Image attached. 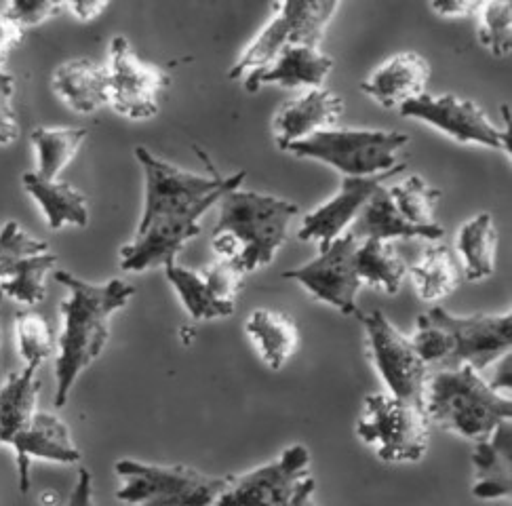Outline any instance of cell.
Wrapping results in <instances>:
<instances>
[{
    "label": "cell",
    "instance_id": "cell-1",
    "mask_svg": "<svg viewBox=\"0 0 512 506\" xmlns=\"http://www.w3.org/2000/svg\"><path fill=\"white\" fill-rule=\"evenodd\" d=\"M53 277L68 289L55 359V405L64 407L78 378L104 353L110 321L135 296V287L123 279L89 283L68 270H55Z\"/></svg>",
    "mask_w": 512,
    "mask_h": 506
},
{
    "label": "cell",
    "instance_id": "cell-2",
    "mask_svg": "<svg viewBox=\"0 0 512 506\" xmlns=\"http://www.w3.org/2000/svg\"><path fill=\"white\" fill-rule=\"evenodd\" d=\"M218 205L213 251L241 277L272 264L287 241L291 220L300 213L293 201L241 188L226 192Z\"/></svg>",
    "mask_w": 512,
    "mask_h": 506
},
{
    "label": "cell",
    "instance_id": "cell-3",
    "mask_svg": "<svg viewBox=\"0 0 512 506\" xmlns=\"http://www.w3.org/2000/svg\"><path fill=\"white\" fill-rule=\"evenodd\" d=\"M422 410L430 424L477 443L512 418V401L494 391L483 374L460 365L428 374Z\"/></svg>",
    "mask_w": 512,
    "mask_h": 506
},
{
    "label": "cell",
    "instance_id": "cell-4",
    "mask_svg": "<svg viewBox=\"0 0 512 506\" xmlns=\"http://www.w3.org/2000/svg\"><path fill=\"white\" fill-rule=\"evenodd\" d=\"M135 157L144 171V209L137 226L152 222H173L201 226L205 213L218 205L226 192L241 188L247 173L239 171L228 178L199 175L159 159L148 148L137 146Z\"/></svg>",
    "mask_w": 512,
    "mask_h": 506
},
{
    "label": "cell",
    "instance_id": "cell-5",
    "mask_svg": "<svg viewBox=\"0 0 512 506\" xmlns=\"http://www.w3.org/2000/svg\"><path fill=\"white\" fill-rule=\"evenodd\" d=\"M116 498L131 506H213L232 475H207L186 464H150L123 458L114 464Z\"/></svg>",
    "mask_w": 512,
    "mask_h": 506
},
{
    "label": "cell",
    "instance_id": "cell-6",
    "mask_svg": "<svg viewBox=\"0 0 512 506\" xmlns=\"http://www.w3.org/2000/svg\"><path fill=\"white\" fill-rule=\"evenodd\" d=\"M407 144L409 138L399 131L333 127L289 144L285 152L298 159L321 161L338 169L344 178H371L403 165L399 152Z\"/></svg>",
    "mask_w": 512,
    "mask_h": 506
},
{
    "label": "cell",
    "instance_id": "cell-7",
    "mask_svg": "<svg viewBox=\"0 0 512 506\" xmlns=\"http://www.w3.org/2000/svg\"><path fill=\"white\" fill-rule=\"evenodd\" d=\"M338 9L340 3L336 0L274 3L268 24L230 68V81H245L247 76L268 68L289 47L319 49L325 30Z\"/></svg>",
    "mask_w": 512,
    "mask_h": 506
},
{
    "label": "cell",
    "instance_id": "cell-8",
    "mask_svg": "<svg viewBox=\"0 0 512 506\" xmlns=\"http://www.w3.org/2000/svg\"><path fill=\"white\" fill-rule=\"evenodd\" d=\"M357 435L384 462H420L428 452L430 422L422 405L373 393L363 401Z\"/></svg>",
    "mask_w": 512,
    "mask_h": 506
},
{
    "label": "cell",
    "instance_id": "cell-9",
    "mask_svg": "<svg viewBox=\"0 0 512 506\" xmlns=\"http://www.w3.org/2000/svg\"><path fill=\"white\" fill-rule=\"evenodd\" d=\"M310 462L306 445H289L274 462L245 475H232L228 488L213 506H293L317 490Z\"/></svg>",
    "mask_w": 512,
    "mask_h": 506
},
{
    "label": "cell",
    "instance_id": "cell-10",
    "mask_svg": "<svg viewBox=\"0 0 512 506\" xmlns=\"http://www.w3.org/2000/svg\"><path fill=\"white\" fill-rule=\"evenodd\" d=\"M435 323L447 344V361L441 369L468 365L483 374L496 361L510 353L512 313L454 315L443 306L424 313Z\"/></svg>",
    "mask_w": 512,
    "mask_h": 506
},
{
    "label": "cell",
    "instance_id": "cell-11",
    "mask_svg": "<svg viewBox=\"0 0 512 506\" xmlns=\"http://www.w3.org/2000/svg\"><path fill=\"white\" fill-rule=\"evenodd\" d=\"M359 321L365 329L369 359L388 388V395L422 405L430 367L420 359L411 340L386 319L382 310L361 313Z\"/></svg>",
    "mask_w": 512,
    "mask_h": 506
},
{
    "label": "cell",
    "instance_id": "cell-12",
    "mask_svg": "<svg viewBox=\"0 0 512 506\" xmlns=\"http://www.w3.org/2000/svg\"><path fill=\"white\" fill-rule=\"evenodd\" d=\"M359 243L352 235H342L321 247L319 256L308 264L285 272V279L300 283L308 294L336 308L344 317H357L361 310L357 306V294L361 279L357 275V249Z\"/></svg>",
    "mask_w": 512,
    "mask_h": 506
},
{
    "label": "cell",
    "instance_id": "cell-13",
    "mask_svg": "<svg viewBox=\"0 0 512 506\" xmlns=\"http://www.w3.org/2000/svg\"><path fill=\"white\" fill-rule=\"evenodd\" d=\"M108 93L112 110L133 121H146L159 112L161 91L169 83V74L142 62L125 36H114L108 57Z\"/></svg>",
    "mask_w": 512,
    "mask_h": 506
},
{
    "label": "cell",
    "instance_id": "cell-14",
    "mask_svg": "<svg viewBox=\"0 0 512 506\" xmlns=\"http://www.w3.org/2000/svg\"><path fill=\"white\" fill-rule=\"evenodd\" d=\"M399 112L407 116V119H418L439 129L460 144H479L510 154L508 129L496 127L479 104L462 100V97L454 93H424L416 97V100L405 102Z\"/></svg>",
    "mask_w": 512,
    "mask_h": 506
},
{
    "label": "cell",
    "instance_id": "cell-15",
    "mask_svg": "<svg viewBox=\"0 0 512 506\" xmlns=\"http://www.w3.org/2000/svg\"><path fill=\"white\" fill-rule=\"evenodd\" d=\"M165 277L194 321L224 319L236 310L241 275L222 260L203 270L184 268L173 260L165 266Z\"/></svg>",
    "mask_w": 512,
    "mask_h": 506
},
{
    "label": "cell",
    "instance_id": "cell-16",
    "mask_svg": "<svg viewBox=\"0 0 512 506\" xmlns=\"http://www.w3.org/2000/svg\"><path fill=\"white\" fill-rule=\"evenodd\" d=\"M403 167L405 163L390 171L371 175V178H342V186L336 197H331L321 207L306 213L298 237L302 241H314L319 243V247H323L346 235L352 222L359 218L361 209L371 199V194L384 186V182H388L392 175H397Z\"/></svg>",
    "mask_w": 512,
    "mask_h": 506
},
{
    "label": "cell",
    "instance_id": "cell-17",
    "mask_svg": "<svg viewBox=\"0 0 512 506\" xmlns=\"http://www.w3.org/2000/svg\"><path fill=\"white\" fill-rule=\"evenodd\" d=\"M11 450L15 452L17 464V488L22 494H28L30 490L32 460L55 464L81 462V450L74 443L68 424L59 416L41 410H38L26 431L11 443Z\"/></svg>",
    "mask_w": 512,
    "mask_h": 506
},
{
    "label": "cell",
    "instance_id": "cell-18",
    "mask_svg": "<svg viewBox=\"0 0 512 506\" xmlns=\"http://www.w3.org/2000/svg\"><path fill=\"white\" fill-rule=\"evenodd\" d=\"M344 114V100L331 89L317 87L287 102L274 116L272 131L279 148L285 150L293 142H302L310 135L338 127Z\"/></svg>",
    "mask_w": 512,
    "mask_h": 506
},
{
    "label": "cell",
    "instance_id": "cell-19",
    "mask_svg": "<svg viewBox=\"0 0 512 506\" xmlns=\"http://www.w3.org/2000/svg\"><path fill=\"white\" fill-rule=\"evenodd\" d=\"M430 64L416 51H401L373 70L361 89L384 108H401L426 93Z\"/></svg>",
    "mask_w": 512,
    "mask_h": 506
},
{
    "label": "cell",
    "instance_id": "cell-20",
    "mask_svg": "<svg viewBox=\"0 0 512 506\" xmlns=\"http://www.w3.org/2000/svg\"><path fill=\"white\" fill-rule=\"evenodd\" d=\"M512 426L502 422L487 439L477 441L472 450V479L470 492L479 500H500L512 494Z\"/></svg>",
    "mask_w": 512,
    "mask_h": 506
},
{
    "label": "cell",
    "instance_id": "cell-21",
    "mask_svg": "<svg viewBox=\"0 0 512 506\" xmlns=\"http://www.w3.org/2000/svg\"><path fill=\"white\" fill-rule=\"evenodd\" d=\"M348 235H352L357 241L365 239H426V241H439L445 230L439 224L432 226H418L407 222L401 211L397 209L395 201H392L390 192L386 186H380L371 194L367 205L361 209L359 218L352 222Z\"/></svg>",
    "mask_w": 512,
    "mask_h": 506
},
{
    "label": "cell",
    "instance_id": "cell-22",
    "mask_svg": "<svg viewBox=\"0 0 512 506\" xmlns=\"http://www.w3.org/2000/svg\"><path fill=\"white\" fill-rule=\"evenodd\" d=\"M333 70V60L314 47H289L268 68L243 81L245 89L255 93L264 85L281 87H323Z\"/></svg>",
    "mask_w": 512,
    "mask_h": 506
},
{
    "label": "cell",
    "instance_id": "cell-23",
    "mask_svg": "<svg viewBox=\"0 0 512 506\" xmlns=\"http://www.w3.org/2000/svg\"><path fill=\"white\" fill-rule=\"evenodd\" d=\"M51 85L59 100L78 114H93L110 102L108 70L87 57L57 66Z\"/></svg>",
    "mask_w": 512,
    "mask_h": 506
},
{
    "label": "cell",
    "instance_id": "cell-24",
    "mask_svg": "<svg viewBox=\"0 0 512 506\" xmlns=\"http://www.w3.org/2000/svg\"><path fill=\"white\" fill-rule=\"evenodd\" d=\"M26 192L41 207L47 228L62 230L66 226L85 228L89 224V205L85 194L62 180H45L36 171L24 173Z\"/></svg>",
    "mask_w": 512,
    "mask_h": 506
},
{
    "label": "cell",
    "instance_id": "cell-25",
    "mask_svg": "<svg viewBox=\"0 0 512 506\" xmlns=\"http://www.w3.org/2000/svg\"><path fill=\"white\" fill-rule=\"evenodd\" d=\"M38 365H24L0 388V445H9L22 435L38 414L41 380Z\"/></svg>",
    "mask_w": 512,
    "mask_h": 506
},
{
    "label": "cell",
    "instance_id": "cell-26",
    "mask_svg": "<svg viewBox=\"0 0 512 506\" xmlns=\"http://www.w3.org/2000/svg\"><path fill=\"white\" fill-rule=\"evenodd\" d=\"M245 332L258 348L262 361L274 372L283 369L300 342L298 325L289 315L277 313V310H253L247 317Z\"/></svg>",
    "mask_w": 512,
    "mask_h": 506
},
{
    "label": "cell",
    "instance_id": "cell-27",
    "mask_svg": "<svg viewBox=\"0 0 512 506\" xmlns=\"http://www.w3.org/2000/svg\"><path fill=\"white\" fill-rule=\"evenodd\" d=\"M496 247L498 232L489 213H479V216L462 224L456 239V251L468 281L477 283L491 277L496 266Z\"/></svg>",
    "mask_w": 512,
    "mask_h": 506
},
{
    "label": "cell",
    "instance_id": "cell-28",
    "mask_svg": "<svg viewBox=\"0 0 512 506\" xmlns=\"http://www.w3.org/2000/svg\"><path fill=\"white\" fill-rule=\"evenodd\" d=\"M357 275L361 285L395 296L407 275V264L392 241L365 239L357 249Z\"/></svg>",
    "mask_w": 512,
    "mask_h": 506
},
{
    "label": "cell",
    "instance_id": "cell-29",
    "mask_svg": "<svg viewBox=\"0 0 512 506\" xmlns=\"http://www.w3.org/2000/svg\"><path fill=\"white\" fill-rule=\"evenodd\" d=\"M407 272L418 298L424 302L447 298L460 283V264L447 245L428 247Z\"/></svg>",
    "mask_w": 512,
    "mask_h": 506
},
{
    "label": "cell",
    "instance_id": "cell-30",
    "mask_svg": "<svg viewBox=\"0 0 512 506\" xmlns=\"http://www.w3.org/2000/svg\"><path fill=\"white\" fill-rule=\"evenodd\" d=\"M30 140L38 159L36 173L45 180H59V173L72 163L78 148L87 140V129L36 127L30 133Z\"/></svg>",
    "mask_w": 512,
    "mask_h": 506
},
{
    "label": "cell",
    "instance_id": "cell-31",
    "mask_svg": "<svg viewBox=\"0 0 512 506\" xmlns=\"http://www.w3.org/2000/svg\"><path fill=\"white\" fill-rule=\"evenodd\" d=\"M57 266V256L53 251L36 253L17 264L13 275L0 283V294L22 302V304H41L47 296L45 279Z\"/></svg>",
    "mask_w": 512,
    "mask_h": 506
},
{
    "label": "cell",
    "instance_id": "cell-32",
    "mask_svg": "<svg viewBox=\"0 0 512 506\" xmlns=\"http://www.w3.org/2000/svg\"><path fill=\"white\" fill-rule=\"evenodd\" d=\"M401 216L418 226H432L435 222V207L441 199V188L430 186L420 175H411L403 184L388 188Z\"/></svg>",
    "mask_w": 512,
    "mask_h": 506
},
{
    "label": "cell",
    "instance_id": "cell-33",
    "mask_svg": "<svg viewBox=\"0 0 512 506\" xmlns=\"http://www.w3.org/2000/svg\"><path fill=\"white\" fill-rule=\"evenodd\" d=\"M15 342L19 357L26 365L41 367L53 353V336L51 327L43 315L34 313V310H24L15 319Z\"/></svg>",
    "mask_w": 512,
    "mask_h": 506
},
{
    "label": "cell",
    "instance_id": "cell-34",
    "mask_svg": "<svg viewBox=\"0 0 512 506\" xmlns=\"http://www.w3.org/2000/svg\"><path fill=\"white\" fill-rule=\"evenodd\" d=\"M479 41L496 57H504L512 49V5L510 3H481Z\"/></svg>",
    "mask_w": 512,
    "mask_h": 506
},
{
    "label": "cell",
    "instance_id": "cell-35",
    "mask_svg": "<svg viewBox=\"0 0 512 506\" xmlns=\"http://www.w3.org/2000/svg\"><path fill=\"white\" fill-rule=\"evenodd\" d=\"M45 251H51L45 241L32 237L15 220L5 222L0 228V283L13 275L17 264L24 258Z\"/></svg>",
    "mask_w": 512,
    "mask_h": 506
},
{
    "label": "cell",
    "instance_id": "cell-36",
    "mask_svg": "<svg viewBox=\"0 0 512 506\" xmlns=\"http://www.w3.org/2000/svg\"><path fill=\"white\" fill-rule=\"evenodd\" d=\"M3 13L11 19L17 28H32L41 26L47 19L55 17L59 11H64V3H34V0H15L0 7Z\"/></svg>",
    "mask_w": 512,
    "mask_h": 506
},
{
    "label": "cell",
    "instance_id": "cell-37",
    "mask_svg": "<svg viewBox=\"0 0 512 506\" xmlns=\"http://www.w3.org/2000/svg\"><path fill=\"white\" fill-rule=\"evenodd\" d=\"M19 138V121L15 108V79L0 70V146H9Z\"/></svg>",
    "mask_w": 512,
    "mask_h": 506
},
{
    "label": "cell",
    "instance_id": "cell-38",
    "mask_svg": "<svg viewBox=\"0 0 512 506\" xmlns=\"http://www.w3.org/2000/svg\"><path fill=\"white\" fill-rule=\"evenodd\" d=\"M24 30L17 28L11 19L0 9V70H3L9 62L13 49L22 43Z\"/></svg>",
    "mask_w": 512,
    "mask_h": 506
},
{
    "label": "cell",
    "instance_id": "cell-39",
    "mask_svg": "<svg viewBox=\"0 0 512 506\" xmlns=\"http://www.w3.org/2000/svg\"><path fill=\"white\" fill-rule=\"evenodd\" d=\"M66 506H95L93 475L87 469L78 473V479L74 483V490H72Z\"/></svg>",
    "mask_w": 512,
    "mask_h": 506
},
{
    "label": "cell",
    "instance_id": "cell-40",
    "mask_svg": "<svg viewBox=\"0 0 512 506\" xmlns=\"http://www.w3.org/2000/svg\"><path fill=\"white\" fill-rule=\"evenodd\" d=\"M430 9L445 17H468L481 9V3H462V0H456V3H432Z\"/></svg>",
    "mask_w": 512,
    "mask_h": 506
},
{
    "label": "cell",
    "instance_id": "cell-41",
    "mask_svg": "<svg viewBox=\"0 0 512 506\" xmlns=\"http://www.w3.org/2000/svg\"><path fill=\"white\" fill-rule=\"evenodd\" d=\"M106 7V3H64V11H70L81 22H91V19L104 13Z\"/></svg>",
    "mask_w": 512,
    "mask_h": 506
},
{
    "label": "cell",
    "instance_id": "cell-42",
    "mask_svg": "<svg viewBox=\"0 0 512 506\" xmlns=\"http://www.w3.org/2000/svg\"><path fill=\"white\" fill-rule=\"evenodd\" d=\"M498 363V372H496V378L494 380H487L489 386L494 388V391L502 393V395H508L510 391V353L504 355Z\"/></svg>",
    "mask_w": 512,
    "mask_h": 506
},
{
    "label": "cell",
    "instance_id": "cell-43",
    "mask_svg": "<svg viewBox=\"0 0 512 506\" xmlns=\"http://www.w3.org/2000/svg\"><path fill=\"white\" fill-rule=\"evenodd\" d=\"M314 498V494H308V496H304V498H300L298 502H295L293 506H321V504H317L312 500Z\"/></svg>",
    "mask_w": 512,
    "mask_h": 506
},
{
    "label": "cell",
    "instance_id": "cell-44",
    "mask_svg": "<svg viewBox=\"0 0 512 506\" xmlns=\"http://www.w3.org/2000/svg\"><path fill=\"white\" fill-rule=\"evenodd\" d=\"M3 300H5V296L0 294V315H3ZM0 334H3V323H0Z\"/></svg>",
    "mask_w": 512,
    "mask_h": 506
}]
</instances>
